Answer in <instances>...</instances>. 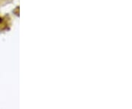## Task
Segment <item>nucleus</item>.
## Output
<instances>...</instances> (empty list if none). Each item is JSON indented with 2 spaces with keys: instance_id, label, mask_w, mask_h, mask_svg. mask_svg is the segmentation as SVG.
<instances>
[{
  "instance_id": "1",
  "label": "nucleus",
  "mask_w": 132,
  "mask_h": 109,
  "mask_svg": "<svg viewBox=\"0 0 132 109\" xmlns=\"http://www.w3.org/2000/svg\"><path fill=\"white\" fill-rule=\"evenodd\" d=\"M11 21L9 16H0V30H5L10 27Z\"/></svg>"
}]
</instances>
